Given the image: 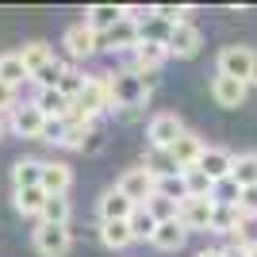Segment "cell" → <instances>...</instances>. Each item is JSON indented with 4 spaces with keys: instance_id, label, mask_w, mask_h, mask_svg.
<instances>
[{
    "instance_id": "44dd1931",
    "label": "cell",
    "mask_w": 257,
    "mask_h": 257,
    "mask_svg": "<svg viewBox=\"0 0 257 257\" xmlns=\"http://www.w3.org/2000/svg\"><path fill=\"white\" fill-rule=\"evenodd\" d=\"M184 238H188V230L181 226V219H169V223H158L154 246H158L161 253H173V249H181V246H184Z\"/></svg>"
},
{
    "instance_id": "f546056e",
    "label": "cell",
    "mask_w": 257,
    "mask_h": 257,
    "mask_svg": "<svg viewBox=\"0 0 257 257\" xmlns=\"http://www.w3.org/2000/svg\"><path fill=\"white\" fill-rule=\"evenodd\" d=\"M181 177H184V196H196V200H204V196H211L215 181L207 177V173H200V169H184Z\"/></svg>"
},
{
    "instance_id": "8fae6325",
    "label": "cell",
    "mask_w": 257,
    "mask_h": 257,
    "mask_svg": "<svg viewBox=\"0 0 257 257\" xmlns=\"http://www.w3.org/2000/svg\"><path fill=\"white\" fill-rule=\"evenodd\" d=\"M62 46L69 50V58H92L100 50V35L88 27V23H73L69 31H65Z\"/></svg>"
},
{
    "instance_id": "8d00e7d4",
    "label": "cell",
    "mask_w": 257,
    "mask_h": 257,
    "mask_svg": "<svg viewBox=\"0 0 257 257\" xmlns=\"http://www.w3.org/2000/svg\"><path fill=\"white\" fill-rule=\"evenodd\" d=\"M65 135H69V119H46L43 142H50V146H65Z\"/></svg>"
},
{
    "instance_id": "3957f363",
    "label": "cell",
    "mask_w": 257,
    "mask_h": 257,
    "mask_svg": "<svg viewBox=\"0 0 257 257\" xmlns=\"http://www.w3.org/2000/svg\"><path fill=\"white\" fill-rule=\"evenodd\" d=\"M115 188L127 196L135 207H142V204H150L154 196H158V177H154L146 165H135V169H127L123 177H119Z\"/></svg>"
},
{
    "instance_id": "d590c367",
    "label": "cell",
    "mask_w": 257,
    "mask_h": 257,
    "mask_svg": "<svg viewBox=\"0 0 257 257\" xmlns=\"http://www.w3.org/2000/svg\"><path fill=\"white\" fill-rule=\"evenodd\" d=\"M142 207H146L158 223H169V219H177V207H181V204H173V200H165V196H154L150 204H142Z\"/></svg>"
},
{
    "instance_id": "d4e9b609",
    "label": "cell",
    "mask_w": 257,
    "mask_h": 257,
    "mask_svg": "<svg viewBox=\"0 0 257 257\" xmlns=\"http://www.w3.org/2000/svg\"><path fill=\"white\" fill-rule=\"evenodd\" d=\"M127 226H131V238H135V242H154V234H158V219H154L146 207H135Z\"/></svg>"
},
{
    "instance_id": "d6a6232c",
    "label": "cell",
    "mask_w": 257,
    "mask_h": 257,
    "mask_svg": "<svg viewBox=\"0 0 257 257\" xmlns=\"http://www.w3.org/2000/svg\"><path fill=\"white\" fill-rule=\"evenodd\" d=\"M62 73H65V65L58 62V58H50V62H46L43 69H39V73L31 77V81H35V85H39V88H58V81H62Z\"/></svg>"
},
{
    "instance_id": "ba28073f",
    "label": "cell",
    "mask_w": 257,
    "mask_h": 257,
    "mask_svg": "<svg viewBox=\"0 0 257 257\" xmlns=\"http://www.w3.org/2000/svg\"><path fill=\"white\" fill-rule=\"evenodd\" d=\"M8 127H12V135H20V139H43L46 115L35 107V100H27V104H16V111L8 115Z\"/></svg>"
},
{
    "instance_id": "74e56055",
    "label": "cell",
    "mask_w": 257,
    "mask_h": 257,
    "mask_svg": "<svg viewBox=\"0 0 257 257\" xmlns=\"http://www.w3.org/2000/svg\"><path fill=\"white\" fill-rule=\"evenodd\" d=\"M234 207L246 215V219H249V215H257V188H242V196H238Z\"/></svg>"
},
{
    "instance_id": "836d02e7",
    "label": "cell",
    "mask_w": 257,
    "mask_h": 257,
    "mask_svg": "<svg viewBox=\"0 0 257 257\" xmlns=\"http://www.w3.org/2000/svg\"><path fill=\"white\" fill-rule=\"evenodd\" d=\"M158 196H165V200H173V204H181V200H184V177H181V173L158 177Z\"/></svg>"
},
{
    "instance_id": "7c38bea8",
    "label": "cell",
    "mask_w": 257,
    "mask_h": 257,
    "mask_svg": "<svg viewBox=\"0 0 257 257\" xmlns=\"http://www.w3.org/2000/svg\"><path fill=\"white\" fill-rule=\"evenodd\" d=\"M139 39H142V27H135L131 20H119L107 35H100V46L111 50V54H131L139 46Z\"/></svg>"
},
{
    "instance_id": "603a6c76",
    "label": "cell",
    "mask_w": 257,
    "mask_h": 257,
    "mask_svg": "<svg viewBox=\"0 0 257 257\" xmlns=\"http://www.w3.org/2000/svg\"><path fill=\"white\" fill-rule=\"evenodd\" d=\"M12 204H16L20 215L39 219V215H43V204H46V192L43 188H16V192H12Z\"/></svg>"
},
{
    "instance_id": "e575fe53",
    "label": "cell",
    "mask_w": 257,
    "mask_h": 257,
    "mask_svg": "<svg viewBox=\"0 0 257 257\" xmlns=\"http://www.w3.org/2000/svg\"><path fill=\"white\" fill-rule=\"evenodd\" d=\"M238 196H242V188H238L230 177H226V181H219V184L211 188V200H215L219 207H234V204H238Z\"/></svg>"
},
{
    "instance_id": "7bdbcfd3",
    "label": "cell",
    "mask_w": 257,
    "mask_h": 257,
    "mask_svg": "<svg viewBox=\"0 0 257 257\" xmlns=\"http://www.w3.org/2000/svg\"><path fill=\"white\" fill-rule=\"evenodd\" d=\"M249 85L257 88V54H253V73H249Z\"/></svg>"
},
{
    "instance_id": "cb8c5ba5",
    "label": "cell",
    "mask_w": 257,
    "mask_h": 257,
    "mask_svg": "<svg viewBox=\"0 0 257 257\" xmlns=\"http://www.w3.org/2000/svg\"><path fill=\"white\" fill-rule=\"evenodd\" d=\"M69 215H73V204H69V196H46V204H43V215H39V223H50V226H69Z\"/></svg>"
},
{
    "instance_id": "d6986e66",
    "label": "cell",
    "mask_w": 257,
    "mask_h": 257,
    "mask_svg": "<svg viewBox=\"0 0 257 257\" xmlns=\"http://www.w3.org/2000/svg\"><path fill=\"white\" fill-rule=\"evenodd\" d=\"M23 81H31V69L23 65L20 50H8V54H0V85H8V88H20Z\"/></svg>"
},
{
    "instance_id": "b9f144b4",
    "label": "cell",
    "mask_w": 257,
    "mask_h": 257,
    "mask_svg": "<svg viewBox=\"0 0 257 257\" xmlns=\"http://www.w3.org/2000/svg\"><path fill=\"white\" fill-rule=\"evenodd\" d=\"M196 257H223V249H200Z\"/></svg>"
},
{
    "instance_id": "83f0119b",
    "label": "cell",
    "mask_w": 257,
    "mask_h": 257,
    "mask_svg": "<svg viewBox=\"0 0 257 257\" xmlns=\"http://www.w3.org/2000/svg\"><path fill=\"white\" fill-rule=\"evenodd\" d=\"M20 58H23V65H27V69H31V77H35V73H39V69L54 58V54H50V46H46V43H39V39H35V43H23Z\"/></svg>"
},
{
    "instance_id": "ab89813d",
    "label": "cell",
    "mask_w": 257,
    "mask_h": 257,
    "mask_svg": "<svg viewBox=\"0 0 257 257\" xmlns=\"http://www.w3.org/2000/svg\"><path fill=\"white\" fill-rule=\"evenodd\" d=\"M104 150V135H100V127H92L85 135V146H81V154H100Z\"/></svg>"
},
{
    "instance_id": "e0dca14e",
    "label": "cell",
    "mask_w": 257,
    "mask_h": 257,
    "mask_svg": "<svg viewBox=\"0 0 257 257\" xmlns=\"http://www.w3.org/2000/svg\"><path fill=\"white\" fill-rule=\"evenodd\" d=\"M119 20H123V4H92V8L85 12V23L96 35H107Z\"/></svg>"
},
{
    "instance_id": "4316f807",
    "label": "cell",
    "mask_w": 257,
    "mask_h": 257,
    "mask_svg": "<svg viewBox=\"0 0 257 257\" xmlns=\"http://www.w3.org/2000/svg\"><path fill=\"white\" fill-rule=\"evenodd\" d=\"M100 242H104L107 249H127L135 238H131L127 223H100Z\"/></svg>"
},
{
    "instance_id": "277c9868",
    "label": "cell",
    "mask_w": 257,
    "mask_h": 257,
    "mask_svg": "<svg viewBox=\"0 0 257 257\" xmlns=\"http://www.w3.org/2000/svg\"><path fill=\"white\" fill-rule=\"evenodd\" d=\"M184 119L177 111H158L150 119V127H146V139H150V150H173V142L184 135Z\"/></svg>"
},
{
    "instance_id": "f35d334b",
    "label": "cell",
    "mask_w": 257,
    "mask_h": 257,
    "mask_svg": "<svg viewBox=\"0 0 257 257\" xmlns=\"http://www.w3.org/2000/svg\"><path fill=\"white\" fill-rule=\"evenodd\" d=\"M16 104H20V100H16V88L0 85V119H4V115H12V111H16Z\"/></svg>"
},
{
    "instance_id": "ee69618b",
    "label": "cell",
    "mask_w": 257,
    "mask_h": 257,
    "mask_svg": "<svg viewBox=\"0 0 257 257\" xmlns=\"http://www.w3.org/2000/svg\"><path fill=\"white\" fill-rule=\"evenodd\" d=\"M249 257H257V246H249Z\"/></svg>"
},
{
    "instance_id": "8992f818",
    "label": "cell",
    "mask_w": 257,
    "mask_h": 257,
    "mask_svg": "<svg viewBox=\"0 0 257 257\" xmlns=\"http://www.w3.org/2000/svg\"><path fill=\"white\" fill-rule=\"evenodd\" d=\"M253 54L257 50H249V46H223L219 58H215V69H219V77H234V81H246V85H249Z\"/></svg>"
},
{
    "instance_id": "484cf974",
    "label": "cell",
    "mask_w": 257,
    "mask_h": 257,
    "mask_svg": "<svg viewBox=\"0 0 257 257\" xmlns=\"http://www.w3.org/2000/svg\"><path fill=\"white\" fill-rule=\"evenodd\" d=\"M242 219L246 215L238 211V207H219L215 204V219H211V234H238V226H242Z\"/></svg>"
},
{
    "instance_id": "4dcf8cb0",
    "label": "cell",
    "mask_w": 257,
    "mask_h": 257,
    "mask_svg": "<svg viewBox=\"0 0 257 257\" xmlns=\"http://www.w3.org/2000/svg\"><path fill=\"white\" fill-rule=\"evenodd\" d=\"M142 165H146V169H150L154 177H173V173H181V169H177V161H173V154H169V150H150Z\"/></svg>"
},
{
    "instance_id": "7a4b0ae2",
    "label": "cell",
    "mask_w": 257,
    "mask_h": 257,
    "mask_svg": "<svg viewBox=\"0 0 257 257\" xmlns=\"http://www.w3.org/2000/svg\"><path fill=\"white\" fill-rule=\"evenodd\" d=\"M100 111H111V100H107V77H104V73L88 77L85 92L73 100V111H69V119H77V123H96Z\"/></svg>"
},
{
    "instance_id": "2e32d148",
    "label": "cell",
    "mask_w": 257,
    "mask_h": 257,
    "mask_svg": "<svg viewBox=\"0 0 257 257\" xmlns=\"http://www.w3.org/2000/svg\"><path fill=\"white\" fill-rule=\"evenodd\" d=\"M230 165H234V154H226L223 146H207L196 169H200V173H207V177H211V181L219 184V181H226V177H230Z\"/></svg>"
},
{
    "instance_id": "1f68e13d",
    "label": "cell",
    "mask_w": 257,
    "mask_h": 257,
    "mask_svg": "<svg viewBox=\"0 0 257 257\" xmlns=\"http://www.w3.org/2000/svg\"><path fill=\"white\" fill-rule=\"evenodd\" d=\"M154 16H158L161 23H169V27H181V23H188L192 8H188V4H158V8H154Z\"/></svg>"
},
{
    "instance_id": "ffe728a7",
    "label": "cell",
    "mask_w": 257,
    "mask_h": 257,
    "mask_svg": "<svg viewBox=\"0 0 257 257\" xmlns=\"http://www.w3.org/2000/svg\"><path fill=\"white\" fill-rule=\"evenodd\" d=\"M12 184H16V188H43V161L39 158H20L12 165Z\"/></svg>"
},
{
    "instance_id": "f6af8a7d",
    "label": "cell",
    "mask_w": 257,
    "mask_h": 257,
    "mask_svg": "<svg viewBox=\"0 0 257 257\" xmlns=\"http://www.w3.org/2000/svg\"><path fill=\"white\" fill-rule=\"evenodd\" d=\"M0 139H4V119H0Z\"/></svg>"
},
{
    "instance_id": "5bb4252c",
    "label": "cell",
    "mask_w": 257,
    "mask_h": 257,
    "mask_svg": "<svg viewBox=\"0 0 257 257\" xmlns=\"http://www.w3.org/2000/svg\"><path fill=\"white\" fill-rule=\"evenodd\" d=\"M73 169L65 161H43V192L46 196H69Z\"/></svg>"
},
{
    "instance_id": "f1b7e54d",
    "label": "cell",
    "mask_w": 257,
    "mask_h": 257,
    "mask_svg": "<svg viewBox=\"0 0 257 257\" xmlns=\"http://www.w3.org/2000/svg\"><path fill=\"white\" fill-rule=\"evenodd\" d=\"M85 85H88V77L81 73V69H73V65H65V73H62V81H58V92H62L69 104H73L81 92H85Z\"/></svg>"
},
{
    "instance_id": "9a60e30c",
    "label": "cell",
    "mask_w": 257,
    "mask_h": 257,
    "mask_svg": "<svg viewBox=\"0 0 257 257\" xmlns=\"http://www.w3.org/2000/svg\"><path fill=\"white\" fill-rule=\"evenodd\" d=\"M131 215H135V204H131L119 188H107V192L100 196V219H104V223H127Z\"/></svg>"
},
{
    "instance_id": "9c48e42d",
    "label": "cell",
    "mask_w": 257,
    "mask_h": 257,
    "mask_svg": "<svg viewBox=\"0 0 257 257\" xmlns=\"http://www.w3.org/2000/svg\"><path fill=\"white\" fill-rule=\"evenodd\" d=\"M169 58H196L200 46H204V35L196 23H181V27H173L169 31Z\"/></svg>"
},
{
    "instance_id": "30bf717a",
    "label": "cell",
    "mask_w": 257,
    "mask_h": 257,
    "mask_svg": "<svg viewBox=\"0 0 257 257\" xmlns=\"http://www.w3.org/2000/svg\"><path fill=\"white\" fill-rule=\"evenodd\" d=\"M204 150H207V142L200 139V135H196V131H184L181 139L173 142V161H177V169H196V165H200V158H204Z\"/></svg>"
},
{
    "instance_id": "60d3db41",
    "label": "cell",
    "mask_w": 257,
    "mask_h": 257,
    "mask_svg": "<svg viewBox=\"0 0 257 257\" xmlns=\"http://www.w3.org/2000/svg\"><path fill=\"white\" fill-rule=\"evenodd\" d=\"M223 257H249V249L242 242H230V246H223Z\"/></svg>"
},
{
    "instance_id": "4fadbf2b",
    "label": "cell",
    "mask_w": 257,
    "mask_h": 257,
    "mask_svg": "<svg viewBox=\"0 0 257 257\" xmlns=\"http://www.w3.org/2000/svg\"><path fill=\"white\" fill-rule=\"evenodd\" d=\"M246 92H249V85L246 81H234V77H215L211 81V100L219 107H242L246 104Z\"/></svg>"
},
{
    "instance_id": "5b68a950",
    "label": "cell",
    "mask_w": 257,
    "mask_h": 257,
    "mask_svg": "<svg viewBox=\"0 0 257 257\" xmlns=\"http://www.w3.org/2000/svg\"><path fill=\"white\" fill-rule=\"evenodd\" d=\"M177 219H181V226L188 230V234H192V230L207 234V230H211V219H215V200H211V196H204V200L184 196L181 207H177Z\"/></svg>"
},
{
    "instance_id": "ac0fdd59",
    "label": "cell",
    "mask_w": 257,
    "mask_h": 257,
    "mask_svg": "<svg viewBox=\"0 0 257 257\" xmlns=\"http://www.w3.org/2000/svg\"><path fill=\"white\" fill-rule=\"evenodd\" d=\"M35 107H39L46 119H69V111H73V104H69L58 88H39V92H35Z\"/></svg>"
},
{
    "instance_id": "52a82bcc",
    "label": "cell",
    "mask_w": 257,
    "mask_h": 257,
    "mask_svg": "<svg viewBox=\"0 0 257 257\" xmlns=\"http://www.w3.org/2000/svg\"><path fill=\"white\" fill-rule=\"evenodd\" d=\"M35 253L39 257H65L73 249V234L69 226H50V223H39L35 226Z\"/></svg>"
},
{
    "instance_id": "7402d4cb",
    "label": "cell",
    "mask_w": 257,
    "mask_h": 257,
    "mask_svg": "<svg viewBox=\"0 0 257 257\" xmlns=\"http://www.w3.org/2000/svg\"><path fill=\"white\" fill-rule=\"evenodd\" d=\"M230 181L238 188H257V150L249 154H238L234 165H230Z\"/></svg>"
},
{
    "instance_id": "6da1fadb",
    "label": "cell",
    "mask_w": 257,
    "mask_h": 257,
    "mask_svg": "<svg viewBox=\"0 0 257 257\" xmlns=\"http://www.w3.org/2000/svg\"><path fill=\"white\" fill-rule=\"evenodd\" d=\"M107 77V100H111V111L123 107V111H135L150 100L146 85H142L139 73H127V69H119V73H104Z\"/></svg>"
}]
</instances>
